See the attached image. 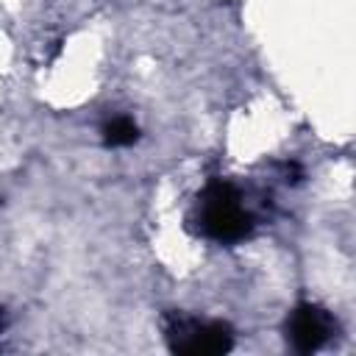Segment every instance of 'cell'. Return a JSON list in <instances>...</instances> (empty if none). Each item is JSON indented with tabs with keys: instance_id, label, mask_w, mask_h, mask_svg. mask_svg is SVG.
<instances>
[{
	"instance_id": "obj_2",
	"label": "cell",
	"mask_w": 356,
	"mask_h": 356,
	"mask_svg": "<svg viewBox=\"0 0 356 356\" xmlns=\"http://www.w3.org/2000/svg\"><path fill=\"white\" fill-rule=\"evenodd\" d=\"M167 339H170V348L178 350V353L214 356V353L231 350L234 328L222 320L200 323V320H192V317H170Z\"/></svg>"
},
{
	"instance_id": "obj_5",
	"label": "cell",
	"mask_w": 356,
	"mask_h": 356,
	"mask_svg": "<svg viewBox=\"0 0 356 356\" xmlns=\"http://www.w3.org/2000/svg\"><path fill=\"white\" fill-rule=\"evenodd\" d=\"M0 328H3V312H0Z\"/></svg>"
},
{
	"instance_id": "obj_1",
	"label": "cell",
	"mask_w": 356,
	"mask_h": 356,
	"mask_svg": "<svg viewBox=\"0 0 356 356\" xmlns=\"http://www.w3.org/2000/svg\"><path fill=\"white\" fill-rule=\"evenodd\" d=\"M200 231L222 245H234L253 231V217L242 206V195L228 181H211L197 197Z\"/></svg>"
},
{
	"instance_id": "obj_3",
	"label": "cell",
	"mask_w": 356,
	"mask_h": 356,
	"mask_svg": "<svg viewBox=\"0 0 356 356\" xmlns=\"http://www.w3.org/2000/svg\"><path fill=\"white\" fill-rule=\"evenodd\" d=\"M337 334V320L328 309L317 303H300L286 320V337L298 353H314L320 350L331 337Z\"/></svg>"
},
{
	"instance_id": "obj_4",
	"label": "cell",
	"mask_w": 356,
	"mask_h": 356,
	"mask_svg": "<svg viewBox=\"0 0 356 356\" xmlns=\"http://www.w3.org/2000/svg\"><path fill=\"white\" fill-rule=\"evenodd\" d=\"M136 139H139V128L128 117H114L103 125V142L108 147H125V145H134Z\"/></svg>"
}]
</instances>
